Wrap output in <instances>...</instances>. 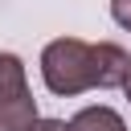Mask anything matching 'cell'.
<instances>
[{
	"label": "cell",
	"instance_id": "4",
	"mask_svg": "<svg viewBox=\"0 0 131 131\" xmlns=\"http://www.w3.org/2000/svg\"><path fill=\"white\" fill-rule=\"evenodd\" d=\"M70 131H127V123H123V115L115 111V106H82L74 119H70Z\"/></svg>",
	"mask_w": 131,
	"mask_h": 131
},
{
	"label": "cell",
	"instance_id": "6",
	"mask_svg": "<svg viewBox=\"0 0 131 131\" xmlns=\"http://www.w3.org/2000/svg\"><path fill=\"white\" fill-rule=\"evenodd\" d=\"M29 131H70V123L66 119H37Z\"/></svg>",
	"mask_w": 131,
	"mask_h": 131
},
{
	"label": "cell",
	"instance_id": "5",
	"mask_svg": "<svg viewBox=\"0 0 131 131\" xmlns=\"http://www.w3.org/2000/svg\"><path fill=\"white\" fill-rule=\"evenodd\" d=\"M111 16H115V25H119V29H127V33H131V0H111Z\"/></svg>",
	"mask_w": 131,
	"mask_h": 131
},
{
	"label": "cell",
	"instance_id": "7",
	"mask_svg": "<svg viewBox=\"0 0 131 131\" xmlns=\"http://www.w3.org/2000/svg\"><path fill=\"white\" fill-rule=\"evenodd\" d=\"M123 94H127V102H131V78H127V82H123Z\"/></svg>",
	"mask_w": 131,
	"mask_h": 131
},
{
	"label": "cell",
	"instance_id": "1",
	"mask_svg": "<svg viewBox=\"0 0 131 131\" xmlns=\"http://www.w3.org/2000/svg\"><path fill=\"white\" fill-rule=\"evenodd\" d=\"M41 82L57 98H74L98 86L94 70V45L82 37H57L41 49Z\"/></svg>",
	"mask_w": 131,
	"mask_h": 131
},
{
	"label": "cell",
	"instance_id": "3",
	"mask_svg": "<svg viewBox=\"0 0 131 131\" xmlns=\"http://www.w3.org/2000/svg\"><path fill=\"white\" fill-rule=\"evenodd\" d=\"M94 70H98V90H123V82L131 78V53L115 41H98Z\"/></svg>",
	"mask_w": 131,
	"mask_h": 131
},
{
	"label": "cell",
	"instance_id": "2",
	"mask_svg": "<svg viewBox=\"0 0 131 131\" xmlns=\"http://www.w3.org/2000/svg\"><path fill=\"white\" fill-rule=\"evenodd\" d=\"M37 98L16 53H0V131H29L37 123Z\"/></svg>",
	"mask_w": 131,
	"mask_h": 131
}]
</instances>
